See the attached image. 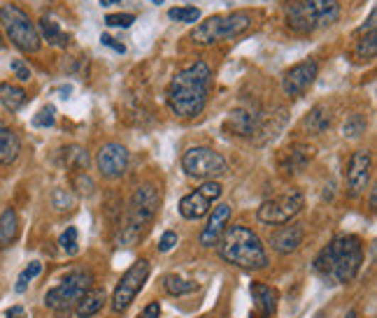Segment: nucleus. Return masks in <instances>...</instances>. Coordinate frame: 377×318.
Returning <instances> with one entry per match:
<instances>
[{"label": "nucleus", "instance_id": "1", "mask_svg": "<svg viewBox=\"0 0 377 318\" xmlns=\"http://www.w3.org/2000/svg\"><path fill=\"white\" fill-rule=\"evenodd\" d=\"M212 70L205 61L182 68L168 84V105L180 119H196L207 105V89Z\"/></svg>", "mask_w": 377, "mask_h": 318}, {"label": "nucleus", "instance_id": "2", "mask_svg": "<svg viewBox=\"0 0 377 318\" xmlns=\"http://www.w3.org/2000/svg\"><path fill=\"white\" fill-rule=\"evenodd\" d=\"M361 263H364L361 239L356 235H338L317 256L315 270L324 279H333L335 283H347L359 274Z\"/></svg>", "mask_w": 377, "mask_h": 318}, {"label": "nucleus", "instance_id": "3", "mask_svg": "<svg viewBox=\"0 0 377 318\" xmlns=\"http://www.w3.org/2000/svg\"><path fill=\"white\" fill-rule=\"evenodd\" d=\"M219 256L226 263L240 270L256 272L268 267V254L261 237L247 225H229L219 239Z\"/></svg>", "mask_w": 377, "mask_h": 318}, {"label": "nucleus", "instance_id": "4", "mask_svg": "<svg viewBox=\"0 0 377 318\" xmlns=\"http://www.w3.org/2000/svg\"><path fill=\"white\" fill-rule=\"evenodd\" d=\"M254 23V14L247 10L229 12V14H214L209 19L200 21L198 26L191 30V40L200 47L217 45L224 40H236L242 33H247Z\"/></svg>", "mask_w": 377, "mask_h": 318}, {"label": "nucleus", "instance_id": "5", "mask_svg": "<svg viewBox=\"0 0 377 318\" xmlns=\"http://www.w3.org/2000/svg\"><path fill=\"white\" fill-rule=\"evenodd\" d=\"M158 205H161V195H158V188L152 183H142L136 188L131 203H129V212H126V225L121 228V242L124 244H136L138 237L142 235V230L147 228L152 219L158 212Z\"/></svg>", "mask_w": 377, "mask_h": 318}, {"label": "nucleus", "instance_id": "6", "mask_svg": "<svg viewBox=\"0 0 377 318\" xmlns=\"http://www.w3.org/2000/svg\"><path fill=\"white\" fill-rule=\"evenodd\" d=\"M0 26H3L7 40L23 54H35L40 49V35L31 16L12 3L0 7Z\"/></svg>", "mask_w": 377, "mask_h": 318}, {"label": "nucleus", "instance_id": "7", "mask_svg": "<svg viewBox=\"0 0 377 318\" xmlns=\"http://www.w3.org/2000/svg\"><path fill=\"white\" fill-rule=\"evenodd\" d=\"M182 167L189 177L203 179V181H217L229 172L226 158L209 147H191L182 156Z\"/></svg>", "mask_w": 377, "mask_h": 318}, {"label": "nucleus", "instance_id": "8", "mask_svg": "<svg viewBox=\"0 0 377 318\" xmlns=\"http://www.w3.org/2000/svg\"><path fill=\"white\" fill-rule=\"evenodd\" d=\"M91 281H94V277H91V272H70L68 277L61 279V283L54 288L47 290L45 295V305L49 309H54V312L58 314H65L70 312V309H75V305L80 302V297L91 288Z\"/></svg>", "mask_w": 377, "mask_h": 318}, {"label": "nucleus", "instance_id": "9", "mask_svg": "<svg viewBox=\"0 0 377 318\" xmlns=\"http://www.w3.org/2000/svg\"><path fill=\"white\" fill-rule=\"evenodd\" d=\"M147 277H149V261H145V258H140V261H136L124 272V277L116 283L114 295H112L114 314H124L126 309L133 305V300L138 297V293L147 283Z\"/></svg>", "mask_w": 377, "mask_h": 318}, {"label": "nucleus", "instance_id": "10", "mask_svg": "<svg viewBox=\"0 0 377 318\" xmlns=\"http://www.w3.org/2000/svg\"><path fill=\"white\" fill-rule=\"evenodd\" d=\"M305 207V198L300 191H287L273 200H266V203L258 207L256 219L266 223V225H282L289 223L293 216L300 214V209Z\"/></svg>", "mask_w": 377, "mask_h": 318}, {"label": "nucleus", "instance_id": "11", "mask_svg": "<svg viewBox=\"0 0 377 318\" xmlns=\"http://www.w3.org/2000/svg\"><path fill=\"white\" fill-rule=\"evenodd\" d=\"M317 72H319V65H317V61H312V58H307V61H300V63L293 65V68H289L287 72L282 74V91H284V96L300 98L315 84Z\"/></svg>", "mask_w": 377, "mask_h": 318}, {"label": "nucleus", "instance_id": "12", "mask_svg": "<svg viewBox=\"0 0 377 318\" xmlns=\"http://www.w3.org/2000/svg\"><path fill=\"white\" fill-rule=\"evenodd\" d=\"M371 152L368 149H359V152L351 154L349 158V165H347V195L349 198H359L366 193V186L368 181H371Z\"/></svg>", "mask_w": 377, "mask_h": 318}, {"label": "nucleus", "instance_id": "13", "mask_svg": "<svg viewBox=\"0 0 377 318\" xmlns=\"http://www.w3.org/2000/svg\"><path fill=\"white\" fill-rule=\"evenodd\" d=\"M129 158H131L129 149L119 144V142H110V144H105L98 152L96 165L105 179H119L121 174L129 170Z\"/></svg>", "mask_w": 377, "mask_h": 318}, {"label": "nucleus", "instance_id": "14", "mask_svg": "<svg viewBox=\"0 0 377 318\" xmlns=\"http://www.w3.org/2000/svg\"><path fill=\"white\" fill-rule=\"evenodd\" d=\"M303 12L310 19V23L317 28L333 26L340 19V3L338 0H300Z\"/></svg>", "mask_w": 377, "mask_h": 318}, {"label": "nucleus", "instance_id": "15", "mask_svg": "<svg viewBox=\"0 0 377 318\" xmlns=\"http://www.w3.org/2000/svg\"><path fill=\"white\" fill-rule=\"evenodd\" d=\"M229 221H231V205H226V203L217 205L212 212H209V219L205 223L203 232H200V244H203L205 249L219 244Z\"/></svg>", "mask_w": 377, "mask_h": 318}, {"label": "nucleus", "instance_id": "16", "mask_svg": "<svg viewBox=\"0 0 377 318\" xmlns=\"http://www.w3.org/2000/svg\"><path fill=\"white\" fill-rule=\"evenodd\" d=\"M303 239H305L303 225H298V223H291V225L289 223H282V228H278L271 235V246L278 251V254L289 256V254H293V251L300 249Z\"/></svg>", "mask_w": 377, "mask_h": 318}, {"label": "nucleus", "instance_id": "17", "mask_svg": "<svg viewBox=\"0 0 377 318\" xmlns=\"http://www.w3.org/2000/svg\"><path fill=\"white\" fill-rule=\"evenodd\" d=\"M209 209H212V203L200 193V191H191L189 195H184L180 200V214H182V219H187V221H198V219H203V216L209 214Z\"/></svg>", "mask_w": 377, "mask_h": 318}, {"label": "nucleus", "instance_id": "18", "mask_svg": "<svg viewBox=\"0 0 377 318\" xmlns=\"http://www.w3.org/2000/svg\"><path fill=\"white\" fill-rule=\"evenodd\" d=\"M310 158H312V147H307V144H293V147H289L287 152H284L282 161H280L282 172L284 174L300 172L307 165Z\"/></svg>", "mask_w": 377, "mask_h": 318}, {"label": "nucleus", "instance_id": "19", "mask_svg": "<svg viewBox=\"0 0 377 318\" xmlns=\"http://www.w3.org/2000/svg\"><path fill=\"white\" fill-rule=\"evenodd\" d=\"M105 302H107L105 288H89L80 297V302L75 305V314H77L80 318H91V316H96L100 309L105 307Z\"/></svg>", "mask_w": 377, "mask_h": 318}, {"label": "nucleus", "instance_id": "20", "mask_svg": "<svg viewBox=\"0 0 377 318\" xmlns=\"http://www.w3.org/2000/svg\"><path fill=\"white\" fill-rule=\"evenodd\" d=\"M21 154V140L19 135L0 123V165H10L14 163Z\"/></svg>", "mask_w": 377, "mask_h": 318}, {"label": "nucleus", "instance_id": "21", "mask_svg": "<svg viewBox=\"0 0 377 318\" xmlns=\"http://www.w3.org/2000/svg\"><path fill=\"white\" fill-rule=\"evenodd\" d=\"M284 19H287V26L293 33H300V35H307V33H315V26L310 23V19L303 12V5L300 0H293L287 7H284Z\"/></svg>", "mask_w": 377, "mask_h": 318}, {"label": "nucleus", "instance_id": "22", "mask_svg": "<svg viewBox=\"0 0 377 318\" xmlns=\"http://www.w3.org/2000/svg\"><path fill=\"white\" fill-rule=\"evenodd\" d=\"M226 130H231L233 135L249 137L256 130V116L245 110H233L226 119Z\"/></svg>", "mask_w": 377, "mask_h": 318}, {"label": "nucleus", "instance_id": "23", "mask_svg": "<svg viewBox=\"0 0 377 318\" xmlns=\"http://www.w3.org/2000/svg\"><path fill=\"white\" fill-rule=\"evenodd\" d=\"M251 295H254L263 318H271L278 309V290L266 286V283H251Z\"/></svg>", "mask_w": 377, "mask_h": 318}, {"label": "nucleus", "instance_id": "24", "mask_svg": "<svg viewBox=\"0 0 377 318\" xmlns=\"http://www.w3.org/2000/svg\"><path fill=\"white\" fill-rule=\"evenodd\" d=\"M19 235V219H16V212L12 207H7L3 214H0V249H7Z\"/></svg>", "mask_w": 377, "mask_h": 318}, {"label": "nucleus", "instance_id": "25", "mask_svg": "<svg viewBox=\"0 0 377 318\" xmlns=\"http://www.w3.org/2000/svg\"><path fill=\"white\" fill-rule=\"evenodd\" d=\"M38 35L40 40H47L52 47H68V35L61 30V26L54 21V19H49V16H45V19H40L38 23Z\"/></svg>", "mask_w": 377, "mask_h": 318}, {"label": "nucleus", "instance_id": "26", "mask_svg": "<svg viewBox=\"0 0 377 318\" xmlns=\"http://www.w3.org/2000/svg\"><path fill=\"white\" fill-rule=\"evenodd\" d=\"M303 125L307 132H312V135H322V132L329 130V125H331V110L324 105L312 107V112L305 116Z\"/></svg>", "mask_w": 377, "mask_h": 318}, {"label": "nucleus", "instance_id": "27", "mask_svg": "<svg viewBox=\"0 0 377 318\" xmlns=\"http://www.w3.org/2000/svg\"><path fill=\"white\" fill-rule=\"evenodd\" d=\"M26 91L21 86H14V84H0V103L5 105V110L10 112H19L23 105H26Z\"/></svg>", "mask_w": 377, "mask_h": 318}, {"label": "nucleus", "instance_id": "28", "mask_svg": "<svg viewBox=\"0 0 377 318\" xmlns=\"http://www.w3.org/2000/svg\"><path fill=\"white\" fill-rule=\"evenodd\" d=\"M163 288L170 293V295L182 297V295H189V293H196L198 283L189 281V279H182V277H177V274H170V277L163 279Z\"/></svg>", "mask_w": 377, "mask_h": 318}, {"label": "nucleus", "instance_id": "29", "mask_svg": "<svg viewBox=\"0 0 377 318\" xmlns=\"http://www.w3.org/2000/svg\"><path fill=\"white\" fill-rule=\"evenodd\" d=\"M65 156V165L75 167V170H87L89 167V152H84L82 147H68L61 149Z\"/></svg>", "mask_w": 377, "mask_h": 318}, {"label": "nucleus", "instance_id": "30", "mask_svg": "<svg viewBox=\"0 0 377 318\" xmlns=\"http://www.w3.org/2000/svg\"><path fill=\"white\" fill-rule=\"evenodd\" d=\"M375 54H377V35L375 30H371L366 38L356 42V58L359 61H373Z\"/></svg>", "mask_w": 377, "mask_h": 318}, {"label": "nucleus", "instance_id": "31", "mask_svg": "<svg viewBox=\"0 0 377 318\" xmlns=\"http://www.w3.org/2000/svg\"><path fill=\"white\" fill-rule=\"evenodd\" d=\"M52 205L56 212H70V209H75V205H77V195H75L70 188H56L52 195Z\"/></svg>", "mask_w": 377, "mask_h": 318}, {"label": "nucleus", "instance_id": "32", "mask_svg": "<svg viewBox=\"0 0 377 318\" xmlns=\"http://www.w3.org/2000/svg\"><path fill=\"white\" fill-rule=\"evenodd\" d=\"M168 16H170L173 21L196 23L200 19V10L198 7H173V10H168Z\"/></svg>", "mask_w": 377, "mask_h": 318}, {"label": "nucleus", "instance_id": "33", "mask_svg": "<svg viewBox=\"0 0 377 318\" xmlns=\"http://www.w3.org/2000/svg\"><path fill=\"white\" fill-rule=\"evenodd\" d=\"M58 244L65 251L68 256H75L80 251V239H77V228H70L61 232V237H58Z\"/></svg>", "mask_w": 377, "mask_h": 318}, {"label": "nucleus", "instance_id": "34", "mask_svg": "<svg viewBox=\"0 0 377 318\" xmlns=\"http://www.w3.org/2000/svg\"><path fill=\"white\" fill-rule=\"evenodd\" d=\"M54 123H56V107L54 105H45L35 116H33V125H35V128H52Z\"/></svg>", "mask_w": 377, "mask_h": 318}, {"label": "nucleus", "instance_id": "35", "mask_svg": "<svg viewBox=\"0 0 377 318\" xmlns=\"http://www.w3.org/2000/svg\"><path fill=\"white\" fill-rule=\"evenodd\" d=\"M366 130V119L361 114H351L342 125V135L345 137H359Z\"/></svg>", "mask_w": 377, "mask_h": 318}, {"label": "nucleus", "instance_id": "36", "mask_svg": "<svg viewBox=\"0 0 377 318\" xmlns=\"http://www.w3.org/2000/svg\"><path fill=\"white\" fill-rule=\"evenodd\" d=\"M40 272H42V263L33 261V263L26 267V270H23V272L19 274V279H16V286H14L16 293H23V290H26V288H28V281H31V279H35Z\"/></svg>", "mask_w": 377, "mask_h": 318}, {"label": "nucleus", "instance_id": "37", "mask_svg": "<svg viewBox=\"0 0 377 318\" xmlns=\"http://www.w3.org/2000/svg\"><path fill=\"white\" fill-rule=\"evenodd\" d=\"M133 21H136L133 14H107L105 16V23L110 28H131Z\"/></svg>", "mask_w": 377, "mask_h": 318}, {"label": "nucleus", "instance_id": "38", "mask_svg": "<svg viewBox=\"0 0 377 318\" xmlns=\"http://www.w3.org/2000/svg\"><path fill=\"white\" fill-rule=\"evenodd\" d=\"M198 191L203 193L209 203H214V200H219L222 193H224V188H222V183L219 181H205V183H200Z\"/></svg>", "mask_w": 377, "mask_h": 318}, {"label": "nucleus", "instance_id": "39", "mask_svg": "<svg viewBox=\"0 0 377 318\" xmlns=\"http://www.w3.org/2000/svg\"><path fill=\"white\" fill-rule=\"evenodd\" d=\"M177 235H175L173 230H165L163 235H161V239H158V251H161V254H170V251L177 246Z\"/></svg>", "mask_w": 377, "mask_h": 318}, {"label": "nucleus", "instance_id": "40", "mask_svg": "<svg viewBox=\"0 0 377 318\" xmlns=\"http://www.w3.org/2000/svg\"><path fill=\"white\" fill-rule=\"evenodd\" d=\"M12 72L16 74V79H19V81H28L31 79V68L23 61H19V58L12 61Z\"/></svg>", "mask_w": 377, "mask_h": 318}, {"label": "nucleus", "instance_id": "41", "mask_svg": "<svg viewBox=\"0 0 377 318\" xmlns=\"http://www.w3.org/2000/svg\"><path fill=\"white\" fill-rule=\"evenodd\" d=\"M100 42H103V47H110V49H114V52L126 54V47L121 45V42H116V38L107 35V33H103V35H100Z\"/></svg>", "mask_w": 377, "mask_h": 318}, {"label": "nucleus", "instance_id": "42", "mask_svg": "<svg viewBox=\"0 0 377 318\" xmlns=\"http://www.w3.org/2000/svg\"><path fill=\"white\" fill-rule=\"evenodd\" d=\"M138 318H161V305H158V302H149L145 309H142V314Z\"/></svg>", "mask_w": 377, "mask_h": 318}, {"label": "nucleus", "instance_id": "43", "mask_svg": "<svg viewBox=\"0 0 377 318\" xmlns=\"http://www.w3.org/2000/svg\"><path fill=\"white\" fill-rule=\"evenodd\" d=\"M7 318H26V312H23L21 307H12V309H7Z\"/></svg>", "mask_w": 377, "mask_h": 318}, {"label": "nucleus", "instance_id": "44", "mask_svg": "<svg viewBox=\"0 0 377 318\" xmlns=\"http://www.w3.org/2000/svg\"><path fill=\"white\" fill-rule=\"evenodd\" d=\"M375 207H377V191L373 188L371 191V209H375Z\"/></svg>", "mask_w": 377, "mask_h": 318}, {"label": "nucleus", "instance_id": "45", "mask_svg": "<svg viewBox=\"0 0 377 318\" xmlns=\"http://www.w3.org/2000/svg\"><path fill=\"white\" fill-rule=\"evenodd\" d=\"M116 3H121V0H100V5L103 7H110V5H116Z\"/></svg>", "mask_w": 377, "mask_h": 318}, {"label": "nucleus", "instance_id": "46", "mask_svg": "<svg viewBox=\"0 0 377 318\" xmlns=\"http://www.w3.org/2000/svg\"><path fill=\"white\" fill-rule=\"evenodd\" d=\"M345 318H356V312H349V314H347Z\"/></svg>", "mask_w": 377, "mask_h": 318}, {"label": "nucleus", "instance_id": "47", "mask_svg": "<svg viewBox=\"0 0 377 318\" xmlns=\"http://www.w3.org/2000/svg\"><path fill=\"white\" fill-rule=\"evenodd\" d=\"M154 3H156V5H161V3H163V0H154Z\"/></svg>", "mask_w": 377, "mask_h": 318}]
</instances>
